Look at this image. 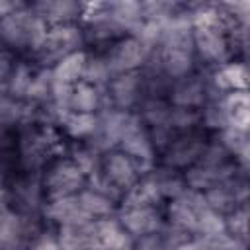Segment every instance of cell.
Masks as SVG:
<instances>
[{"label":"cell","instance_id":"6da1fadb","mask_svg":"<svg viewBox=\"0 0 250 250\" xmlns=\"http://www.w3.org/2000/svg\"><path fill=\"white\" fill-rule=\"evenodd\" d=\"M84 64H86L84 62V57L78 55V53L64 57L57 64V68H55V82L57 84H62V86H68L70 82H74L80 76V72L84 70Z\"/></svg>","mask_w":250,"mask_h":250},{"label":"cell","instance_id":"7a4b0ae2","mask_svg":"<svg viewBox=\"0 0 250 250\" xmlns=\"http://www.w3.org/2000/svg\"><path fill=\"white\" fill-rule=\"evenodd\" d=\"M123 223L127 225L129 230L139 232V234H146V232H150V230L156 229V219H154L152 211L146 209V207H141V205L133 207V209L123 217Z\"/></svg>","mask_w":250,"mask_h":250},{"label":"cell","instance_id":"3957f363","mask_svg":"<svg viewBox=\"0 0 250 250\" xmlns=\"http://www.w3.org/2000/svg\"><path fill=\"white\" fill-rule=\"evenodd\" d=\"M143 61V45L137 39H129L123 45H119V49L113 55V66L119 70L131 68L135 64H139Z\"/></svg>","mask_w":250,"mask_h":250},{"label":"cell","instance_id":"277c9868","mask_svg":"<svg viewBox=\"0 0 250 250\" xmlns=\"http://www.w3.org/2000/svg\"><path fill=\"white\" fill-rule=\"evenodd\" d=\"M197 45H199L201 53L205 57H209V59H217L225 49L219 31L209 23H205V25H201L197 29Z\"/></svg>","mask_w":250,"mask_h":250},{"label":"cell","instance_id":"5b68a950","mask_svg":"<svg viewBox=\"0 0 250 250\" xmlns=\"http://www.w3.org/2000/svg\"><path fill=\"white\" fill-rule=\"evenodd\" d=\"M68 104L78 111V113H90L96 104H98V94L92 86L88 84H80L70 92V100Z\"/></svg>","mask_w":250,"mask_h":250},{"label":"cell","instance_id":"8992f818","mask_svg":"<svg viewBox=\"0 0 250 250\" xmlns=\"http://www.w3.org/2000/svg\"><path fill=\"white\" fill-rule=\"evenodd\" d=\"M107 174L109 178L119 184V186H127L133 182V176H135V170H133V164L129 162V158H125L123 154H115L111 156V160L107 162Z\"/></svg>","mask_w":250,"mask_h":250},{"label":"cell","instance_id":"52a82bcc","mask_svg":"<svg viewBox=\"0 0 250 250\" xmlns=\"http://www.w3.org/2000/svg\"><path fill=\"white\" fill-rule=\"evenodd\" d=\"M227 115L234 121V129H244L248 121V100L242 92L234 94L227 105Z\"/></svg>","mask_w":250,"mask_h":250},{"label":"cell","instance_id":"ba28073f","mask_svg":"<svg viewBox=\"0 0 250 250\" xmlns=\"http://www.w3.org/2000/svg\"><path fill=\"white\" fill-rule=\"evenodd\" d=\"M135 92H137V80L131 74L121 76L119 80L113 82V98L119 105H129L135 98Z\"/></svg>","mask_w":250,"mask_h":250},{"label":"cell","instance_id":"9c48e42d","mask_svg":"<svg viewBox=\"0 0 250 250\" xmlns=\"http://www.w3.org/2000/svg\"><path fill=\"white\" fill-rule=\"evenodd\" d=\"M78 182H80V172L76 168H61L53 178V186L59 193H68L70 189H74Z\"/></svg>","mask_w":250,"mask_h":250},{"label":"cell","instance_id":"30bf717a","mask_svg":"<svg viewBox=\"0 0 250 250\" xmlns=\"http://www.w3.org/2000/svg\"><path fill=\"white\" fill-rule=\"evenodd\" d=\"M80 205H82V209L88 213V215H102V213H107L109 211V201L104 197V195H100V193H92V191H88V193H82L80 195Z\"/></svg>","mask_w":250,"mask_h":250},{"label":"cell","instance_id":"8fae6325","mask_svg":"<svg viewBox=\"0 0 250 250\" xmlns=\"http://www.w3.org/2000/svg\"><path fill=\"white\" fill-rule=\"evenodd\" d=\"M166 68L174 76L186 74V70L189 68V55H188V51H168L166 53Z\"/></svg>","mask_w":250,"mask_h":250},{"label":"cell","instance_id":"7c38bea8","mask_svg":"<svg viewBox=\"0 0 250 250\" xmlns=\"http://www.w3.org/2000/svg\"><path fill=\"white\" fill-rule=\"evenodd\" d=\"M96 127V121L90 113H76L68 119V129L72 135H86Z\"/></svg>","mask_w":250,"mask_h":250},{"label":"cell","instance_id":"4fadbf2b","mask_svg":"<svg viewBox=\"0 0 250 250\" xmlns=\"http://www.w3.org/2000/svg\"><path fill=\"white\" fill-rule=\"evenodd\" d=\"M176 100H178L180 104H195V102H199V100H201V86H199L197 82H193V80L186 82V84L178 90Z\"/></svg>","mask_w":250,"mask_h":250},{"label":"cell","instance_id":"5bb4252c","mask_svg":"<svg viewBox=\"0 0 250 250\" xmlns=\"http://www.w3.org/2000/svg\"><path fill=\"white\" fill-rule=\"evenodd\" d=\"M39 8H43L45 14L49 12L51 18L64 20V18H70L72 16V12L76 10V4H70V2H55V4H41Z\"/></svg>","mask_w":250,"mask_h":250},{"label":"cell","instance_id":"9a60e30c","mask_svg":"<svg viewBox=\"0 0 250 250\" xmlns=\"http://www.w3.org/2000/svg\"><path fill=\"white\" fill-rule=\"evenodd\" d=\"M35 250H59V246H55L53 242H43V244H39Z\"/></svg>","mask_w":250,"mask_h":250},{"label":"cell","instance_id":"2e32d148","mask_svg":"<svg viewBox=\"0 0 250 250\" xmlns=\"http://www.w3.org/2000/svg\"><path fill=\"white\" fill-rule=\"evenodd\" d=\"M176 250H195V248H191V246H182V248H176Z\"/></svg>","mask_w":250,"mask_h":250}]
</instances>
